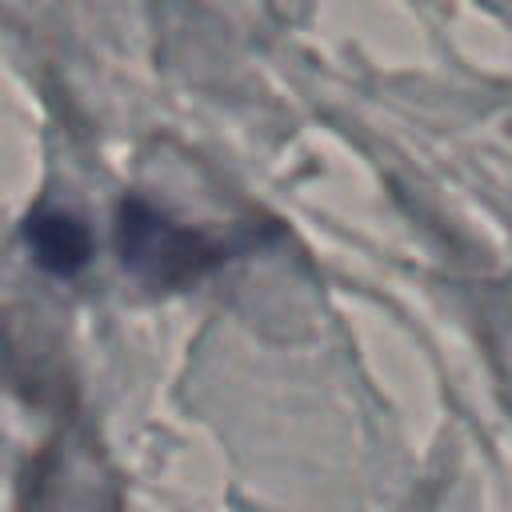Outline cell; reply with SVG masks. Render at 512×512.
I'll list each match as a JSON object with an SVG mask.
<instances>
[{
    "mask_svg": "<svg viewBox=\"0 0 512 512\" xmlns=\"http://www.w3.org/2000/svg\"><path fill=\"white\" fill-rule=\"evenodd\" d=\"M116 252L120 264L152 288L196 284L228 256L220 240H212L200 228L176 224L168 212L140 196H128L116 212Z\"/></svg>",
    "mask_w": 512,
    "mask_h": 512,
    "instance_id": "obj_1",
    "label": "cell"
},
{
    "mask_svg": "<svg viewBox=\"0 0 512 512\" xmlns=\"http://www.w3.org/2000/svg\"><path fill=\"white\" fill-rule=\"evenodd\" d=\"M24 244L32 260L52 276H76L92 260V232L64 208H36L24 220Z\"/></svg>",
    "mask_w": 512,
    "mask_h": 512,
    "instance_id": "obj_2",
    "label": "cell"
}]
</instances>
